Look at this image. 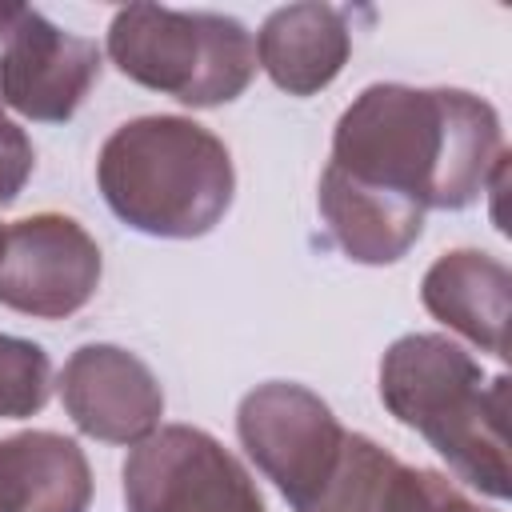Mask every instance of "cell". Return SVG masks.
<instances>
[{"mask_svg": "<svg viewBox=\"0 0 512 512\" xmlns=\"http://www.w3.org/2000/svg\"><path fill=\"white\" fill-rule=\"evenodd\" d=\"M504 156L496 108L464 88L368 84L336 120L332 160L416 208L460 212L484 196Z\"/></svg>", "mask_w": 512, "mask_h": 512, "instance_id": "6da1fadb", "label": "cell"}, {"mask_svg": "<svg viewBox=\"0 0 512 512\" xmlns=\"http://www.w3.org/2000/svg\"><path fill=\"white\" fill-rule=\"evenodd\" d=\"M384 408L448 460L480 496L508 500V376L484 368L440 332H408L380 360Z\"/></svg>", "mask_w": 512, "mask_h": 512, "instance_id": "7a4b0ae2", "label": "cell"}, {"mask_svg": "<svg viewBox=\"0 0 512 512\" xmlns=\"http://www.w3.org/2000/svg\"><path fill=\"white\" fill-rule=\"evenodd\" d=\"M96 188L112 216L140 236H208L236 196L228 144L188 116H136L96 156Z\"/></svg>", "mask_w": 512, "mask_h": 512, "instance_id": "3957f363", "label": "cell"}, {"mask_svg": "<svg viewBox=\"0 0 512 512\" xmlns=\"http://www.w3.org/2000/svg\"><path fill=\"white\" fill-rule=\"evenodd\" d=\"M104 52L132 84L188 108L232 104L256 76V40L224 12L128 4L112 12Z\"/></svg>", "mask_w": 512, "mask_h": 512, "instance_id": "277c9868", "label": "cell"}, {"mask_svg": "<svg viewBox=\"0 0 512 512\" xmlns=\"http://www.w3.org/2000/svg\"><path fill=\"white\" fill-rule=\"evenodd\" d=\"M120 480L128 512H268L248 468L192 424H164L132 444Z\"/></svg>", "mask_w": 512, "mask_h": 512, "instance_id": "5b68a950", "label": "cell"}, {"mask_svg": "<svg viewBox=\"0 0 512 512\" xmlns=\"http://www.w3.org/2000/svg\"><path fill=\"white\" fill-rule=\"evenodd\" d=\"M100 68L96 40L52 24L40 8L0 4V108L36 124H64L100 80Z\"/></svg>", "mask_w": 512, "mask_h": 512, "instance_id": "8992f818", "label": "cell"}, {"mask_svg": "<svg viewBox=\"0 0 512 512\" xmlns=\"http://www.w3.org/2000/svg\"><path fill=\"white\" fill-rule=\"evenodd\" d=\"M336 412L304 384L268 380L256 384L236 408V436L248 460L272 488L296 508L328 472L344 444Z\"/></svg>", "mask_w": 512, "mask_h": 512, "instance_id": "52a82bcc", "label": "cell"}, {"mask_svg": "<svg viewBox=\"0 0 512 512\" xmlns=\"http://www.w3.org/2000/svg\"><path fill=\"white\" fill-rule=\"evenodd\" d=\"M100 244L64 212H36L8 228L0 304L32 320H68L100 288Z\"/></svg>", "mask_w": 512, "mask_h": 512, "instance_id": "ba28073f", "label": "cell"}, {"mask_svg": "<svg viewBox=\"0 0 512 512\" xmlns=\"http://www.w3.org/2000/svg\"><path fill=\"white\" fill-rule=\"evenodd\" d=\"M60 404L68 420L100 444H140L160 428L164 388L156 372L120 344H80L60 376Z\"/></svg>", "mask_w": 512, "mask_h": 512, "instance_id": "9c48e42d", "label": "cell"}, {"mask_svg": "<svg viewBox=\"0 0 512 512\" xmlns=\"http://www.w3.org/2000/svg\"><path fill=\"white\" fill-rule=\"evenodd\" d=\"M292 512H488V508L468 500L448 476L396 460L364 432H344L332 468Z\"/></svg>", "mask_w": 512, "mask_h": 512, "instance_id": "30bf717a", "label": "cell"}, {"mask_svg": "<svg viewBox=\"0 0 512 512\" xmlns=\"http://www.w3.org/2000/svg\"><path fill=\"white\" fill-rule=\"evenodd\" d=\"M256 40V68L288 96L324 92L352 56V12L320 0L268 12Z\"/></svg>", "mask_w": 512, "mask_h": 512, "instance_id": "8fae6325", "label": "cell"}, {"mask_svg": "<svg viewBox=\"0 0 512 512\" xmlns=\"http://www.w3.org/2000/svg\"><path fill=\"white\" fill-rule=\"evenodd\" d=\"M508 300V264L480 248H452L436 256L420 280V304L428 308V316L496 360L508 356Z\"/></svg>", "mask_w": 512, "mask_h": 512, "instance_id": "7c38bea8", "label": "cell"}, {"mask_svg": "<svg viewBox=\"0 0 512 512\" xmlns=\"http://www.w3.org/2000/svg\"><path fill=\"white\" fill-rule=\"evenodd\" d=\"M316 204H320V220L332 244L352 264H368V268L396 264L408 256V248L424 232V208L376 184H364L340 172L336 164L320 172Z\"/></svg>", "mask_w": 512, "mask_h": 512, "instance_id": "4fadbf2b", "label": "cell"}, {"mask_svg": "<svg viewBox=\"0 0 512 512\" xmlns=\"http://www.w3.org/2000/svg\"><path fill=\"white\" fill-rule=\"evenodd\" d=\"M92 468L72 436L32 428L0 440V512H88Z\"/></svg>", "mask_w": 512, "mask_h": 512, "instance_id": "5bb4252c", "label": "cell"}, {"mask_svg": "<svg viewBox=\"0 0 512 512\" xmlns=\"http://www.w3.org/2000/svg\"><path fill=\"white\" fill-rule=\"evenodd\" d=\"M52 396V360L36 340L0 332V420L36 416Z\"/></svg>", "mask_w": 512, "mask_h": 512, "instance_id": "9a60e30c", "label": "cell"}, {"mask_svg": "<svg viewBox=\"0 0 512 512\" xmlns=\"http://www.w3.org/2000/svg\"><path fill=\"white\" fill-rule=\"evenodd\" d=\"M32 168H36V148L28 132L16 120H8L0 108V208L24 192V184L32 180Z\"/></svg>", "mask_w": 512, "mask_h": 512, "instance_id": "2e32d148", "label": "cell"}, {"mask_svg": "<svg viewBox=\"0 0 512 512\" xmlns=\"http://www.w3.org/2000/svg\"><path fill=\"white\" fill-rule=\"evenodd\" d=\"M4 236H8V228L0 224V256H4Z\"/></svg>", "mask_w": 512, "mask_h": 512, "instance_id": "e0dca14e", "label": "cell"}]
</instances>
